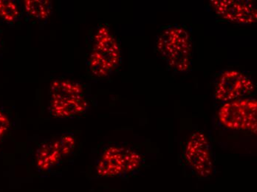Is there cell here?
Listing matches in <instances>:
<instances>
[{
    "mask_svg": "<svg viewBox=\"0 0 257 192\" xmlns=\"http://www.w3.org/2000/svg\"><path fill=\"white\" fill-rule=\"evenodd\" d=\"M84 87L69 79H58L50 87L48 110L51 116L59 119L76 118L88 109Z\"/></svg>",
    "mask_w": 257,
    "mask_h": 192,
    "instance_id": "1",
    "label": "cell"
},
{
    "mask_svg": "<svg viewBox=\"0 0 257 192\" xmlns=\"http://www.w3.org/2000/svg\"><path fill=\"white\" fill-rule=\"evenodd\" d=\"M157 50L172 70L186 72L190 69L192 42L186 28L174 25L162 30L157 42Z\"/></svg>",
    "mask_w": 257,
    "mask_h": 192,
    "instance_id": "2",
    "label": "cell"
},
{
    "mask_svg": "<svg viewBox=\"0 0 257 192\" xmlns=\"http://www.w3.org/2000/svg\"><path fill=\"white\" fill-rule=\"evenodd\" d=\"M120 62L118 43L109 28L100 26L94 36L92 48L87 60V68L92 76L107 77Z\"/></svg>",
    "mask_w": 257,
    "mask_h": 192,
    "instance_id": "3",
    "label": "cell"
},
{
    "mask_svg": "<svg viewBox=\"0 0 257 192\" xmlns=\"http://www.w3.org/2000/svg\"><path fill=\"white\" fill-rule=\"evenodd\" d=\"M142 162V156L135 149L122 145H109L98 157L95 170L99 177H121L136 171Z\"/></svg>",
    "mask_w": 257,
    "mask_h": 192,
    "instance_id": "4",
    "label": "cell"
},
{
    "mask_svg": "<svg viewBox=\"0 0 257 192\" xmlns=\"http://www.w3.org/2000/svg\"><path fill=\"white\" fill-rule=\"evenodd\" d=\"M257 102L254 97L225 103L219 111V121L226 129L256 133Z\"/></svg>",
    "mask_w": 257,
    "mask_h": 192,
    "instance_id": "5",
    "label": "cell"
},
{
    "mask_svg": "<svg viewBox=\"0 0 257 192\" xmlns=\"http://www.w3.org/2000/svg\"><path fill=\"white\" fill-rule=\"evenodd\" d=\"M256 85L247 75L238 70H225L219 76L216 84L214 96L219 102L253 97Z\"/></svg>",
    "mask_w": 257,
    "mask_h": 192,
    "instance_id": "6",
    "label": "cell"
},
{
    "mask_svg": "<svg viewBox=\"0 0 257 192\" xmlns=\"http://www.w3.org/2000/svg\"><path fill=\"white\" fill-rule=\"evenodd\" d=\"M184 157L189 168L196 175L206 178L213 171L212 156L209 142L203 132L191 135L185 148Z\"/></svg>",
    "mask_w": 257,
    "mask_h": 192,
    "instance_id": "7",
    "label": "cell"
},
{
    "mask_svg": "<svg viewBox=\"0 0 257 192\" xmlns=\"http://www.w3.org/2000/svg\"><path fill=\"white\" fill-rule=\"evenodd\" d=\"M216 14L222 20L236 24H251L256 21V4L247 0L211 1Z\"/></svg>",
    "mask_w": 257,
    "mask_h": 192,
    "instance_id": "8",
    "label": "cell"
},
{
    "mask_svg": "<svg viewBox=\"0 0 257 192\" xmlns=\"http://www.w3.org/2000/svg\"><path fill=\"white\" fill-rule=\"evenodd\" d=\"M64 158L58 139L40 144L36 152V165L40 171H48Z\"/></svg>",
    "mask_w": 257,
    "mask_h": 192,
    "instance_id": "9",
    "label": "cell"
},
{
    "mask_svg": "<svg viewBox=\"0 0 257 192\" xmlns=\"http://www.w3.org/2000/svg\"><path fill=\"white\" fill-rule=\"evenodd\" d=\"M24 9L31 20L38 23L45 22L49 18L53 10V4L48 0H26Z\"/></svg>",
    "mask_w": 257,
    "mask_h": 192,
    "instance_id": "10",
    "label": "cell"
},
{
    "mask_svg": "<svg viewBox=\"0 0 257 192\" xmlns=\"http://www.w3.org/2000/svg\"><path fill=\"white\" fill-rule=\"evenodd\" d=\"M22 17L20 6L12 0H0V18L8 23H17Z\"/></svg>",
    "mask_w": 257,
    "mask_h": 192,
    "instance_id": "11",
    "label": "cell"
},
{
    "mask_svg": "<svg viewBox=\"0 0 257 192\" xmlns=\"http://www.w3.org/2000/svg\"><path fill=\"white\" fill-rule=\"evenodd\" d=\"M58 140L62 148L64 157L70 155L76 147V137L74 135L69 133L64 134L58 138Z\"/></svg>",
    "mask_w": 257,
    "mask_h": 192,
    "instance_id": "12",
    "label": "cell"
},
{
    "mask_svg": "<svg viewBox=\"0 0 257 192\" xmlns=\"http://www.w3.org/2000/svg\"><path fill=\"white\" fill-rule=\"evenodd\" d=\"M11 121L7 114L0 109V143L10 129Z\"/></svg>",
    "mask_w": 257,
    "mask_h": 192,
    "instance_id": "13",
    "label": "cell"
}]
</instances>
